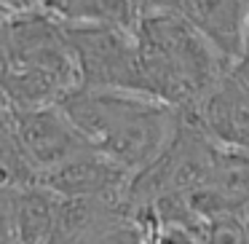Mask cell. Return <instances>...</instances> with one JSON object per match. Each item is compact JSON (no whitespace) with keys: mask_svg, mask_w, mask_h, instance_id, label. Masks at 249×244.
I'll list each match as a JSON object with an SVG mask.
<instances>
[{"mask_svg":"<svg viewBox=\"0 0 249 244\" xmlns=\"http://www.w3.org/2000/svg\"><path fill=\"white\" fill-rule=\"evenodd\" d=\"M89 145L137 177L177 140L185 110L134 92L78 89L59 105Z\"/></svg>","mask_w":249,"mask_h":244,"instance_id":"cell-1","label":"cell"},{"mask_svg":"<svg viewBox=\"0 0 249 244\" xmlns=\"http://www.w3.org/2000/svg\"><path fill=\"white\" fill-rule=\"evenodd\" d=\"M134 38L142 89L172 108L193 110L231 70V62L185 14H142Z\"/></svg>","mask_w":249,"mask_h":244,"instance_id":"cell-2","label":"cell"},{"mask_svg":"<svg viewBox=\"0 0 249 244\" xmlns=\"http://www.w3.org/2000/svg\"><path fill=\"white\" fill-rule=\"evenodd\" d=\"M0 51V86L8 108H54L81 89L65 27L43 11L3 14Z\"/></svg>","mask_w":249,"mask_h":244,"instance_id":"cell-3","label":"cell"},{"mask_svg":"<svg viewBox=\"0 0 249 244\" xmlns=\"http://www.w3.org/2000/svg\"><path fill=\"white\" fill-rule=\"evenodd\" d=\"M65 33L81 73V89L145 94L134 27L94 24V27H65Z\"/></svg>","mask_w":249,"mask_h":244,"instance_id":"cell-4","label":"cell"},{"mask_svg":"<svg viewBox=\"0 0 249 244\" xmlns=\"http://www.w3.org/2000/svg\"><path fill=\"white\" fill-rule=\"evenodd\" d=\"M3 131L14 137L38 183L49 172H56V169L94 153L89 140L78 131V126L59 105L30 110H17L3 105Z\"/></svg>","mask_w":249,"mask_h":244,"instance_id":"cell-5","label":"cell"},{"mask_svg":"<svg viewBox=\"0 0 249 244\" xmlns=\"http://www.w3.org/2000/svg\"><path fill=\"white\" fill-rule=\"evenodd\" d=\"M62 204L65 199L40 183L3 188V244H49Z\"/></svg>","mask_w":249,"mask_h":244,"instance_id":"cell-6","label":"cell"},{"mask_svg":"<svg viewBox=\"0 0 249 244\" xmlns=\"http://www.w3.org/2000/svg\"><path fill=\"white\" fill-rule=\"evenodd\" d=\"M185 17L212 40V46L231 65L241 59L249 0H188Z\"/></svg>","mask_w":249,"mask_h":244,"instance_id":"cell-7","label":"cell"},{"mask_svg":"<svg viewBox=\"0 0 249 244\" xmlns=\"http://www.w3.org/2000/svg\"><path fill=\"white\" fill-rule=\"evenodd\" d=\"M38 11L59 22L62 27H137L142 17L131 0H40Z\"/></svg>","mask_w":249,"mask_h":244,"instance_id":"cell-8","label":"cell"},{"mask_svg":"<svg viewBox=\"0 0 249 244\" xmlns=\"http://www.w3.org/2000/svg\"><path fill=\"white\" fill-rule=\"evenodd\" d=\"M185 3H188V0H147L145 14H150V11H172V14H185Z\"/></svg>","mask_w":249,"mask_h":244,"instance_id":"cell-9","label":"cell"},{"mask_svg":"<svg viewBox=\"0 0 249 244\" xmlns=\"http://www.w3.org/2000/svg\"><path fill=\"white\" fill-rule=\"evenodd\" d=\"M40 0H3V14H24V11H38Z\"/></svg>","mask_w":249,"mask_h":244,"instance_id":"cell-10","label":"cell"}]
</instances>
